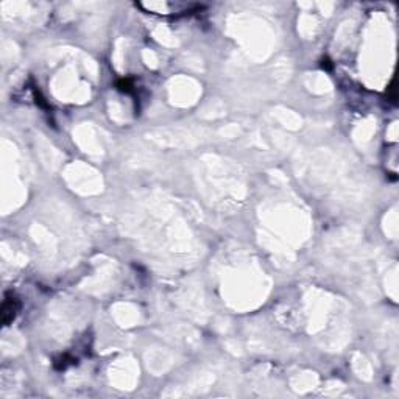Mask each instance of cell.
Listing matches in <instances>:
<instances>
[{"label": "cell", "instance_id": "obj_1", "mask_svg": "<svg viewBox=\"0 0 399 399\" xmlns=\"http://www.w3.org/2000/svg\"><path fill=\"white\" fill-rule=\"evenodd\" d=\"M16 310H18L16 299H14V298H7L4 301V306H2V320H4L5 324L13 321V318L16 317Z\"/></svg>", "mask_w": 399, "mask_h": 399}]
</instances>
